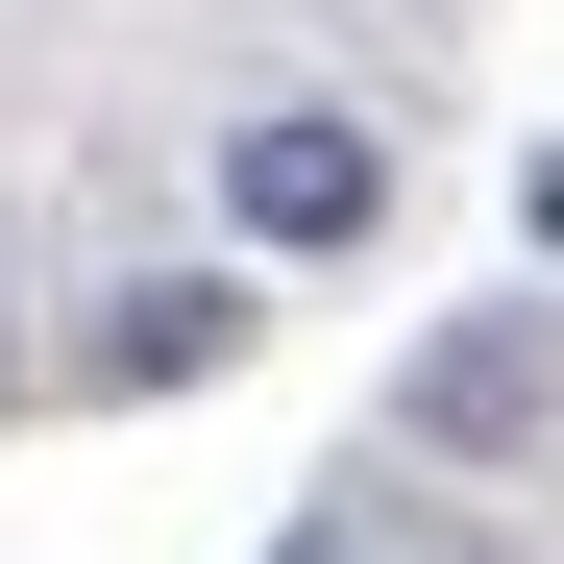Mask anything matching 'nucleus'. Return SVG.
Segmentation results:
<instances>
[{
	"mask_svg": "<svg viewBox=\"0 0 564 564\" xmlns=\"http://www.w3.org/2000/svg\"><path fill=\"white\" fill-rule=\"evenodd\" d=\"M221 197H246V246H368L393 221V148H368L344 99H246L221 123Z\"/></svg>",
	"mask_w": 564,
	"mask_h": 564,
	"instance_id": "1",
	"label": "nucleus"
},
{
	"mask_svg": "<svg viewBox=\"0 0 564 564\" xmlns=\"http://www.w3.org/2000/svg\"><path fill=\"white\" fill-rule=\"evenodd\" d=\"M0 368H25V344H0Z\"/></svg>",
	"mask_w": 564,
	"mask_h": 564,
	"instance_id": "5",
	"label": "nucleus"
},
{
	"mask_svg": "<svg viewBox=\"0 0 564 564\" xmlns=\"http://www.w3.org/2000/svg\"><path fill=\"white\" fill-rule=\"evenodd\" d=\"M540 393H564V344H540V319H466V344L417 368V393H393V417H417V442H516Z\"/></svg>",
	"mask_w": 564,
	"mask_h": 564,
	"instance_id": "3",
	"label": "nucleus"
},
{
	"mask_svg": "<svg viewBox=\"0 0 564 564\" xmlns=\"http://www.w3.org/2000/svg\"><path fill=\"white\" fill-rule=\"evenodd\" d=\"M221 368H246V295H221V270H148V295L99 319V393H221Z\"/></svg>",
	"mask_w": 564,
	"mask_h": 564,
	"instance_id": "2",
	"label": "nucleus"
},
{
	"mask_svg": "<svg viewBox=\"0 0 564 564\" xmlns=\"http://www.w3.org/2000/svg\"><path fill=\"white\" fill-rule=\"evenodd\" d=\"M295 564H344V516H319V540H295Z\"/></svg>",
	"mask_w": 564,
	"mask_h": 564,
	"instance_id": "4",
	"label": "nucleus"
}]
</instances>
